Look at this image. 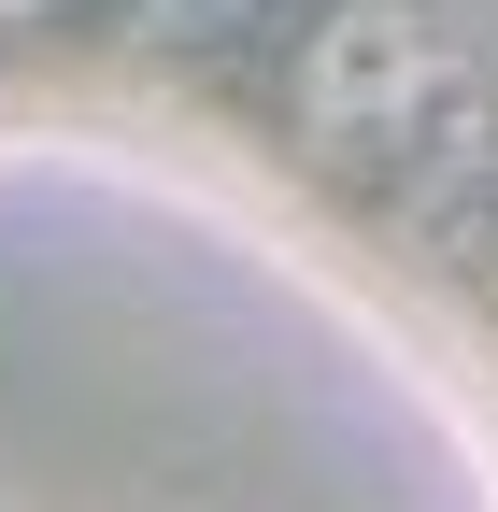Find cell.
I'll use <instances>...</instances> for the list:
<instances>
[{"mask_svg": "<svg viewBox=\"0 0 498 512\" xmlns=\"http://www.w3.org/2000/svg\"><path fill=\"white\" fill-rule=\"evenodd\" d=\"M43 15H72V0H0V29H43Z\"/></svg>", "mask_w": 498, "mask_h": 512, "instance_id": "7a4b0ae2", "label": "cell"}, {"mask_svg": "<svg viewBox=\"0 0 498 512\" xmlns=\"http://www.w3.org/2000/svg\"><path fill=\"white\" fill-rule=\"evenodd\" d=\"M470 57L413 15V0H342L299 57V128L370 171V185H427L442 157H470Z\"/></svg>", "mask_w": 498, "mask_h": 512, "instance_id": "6da1fadb", "label": "cell"}]
</instances>
